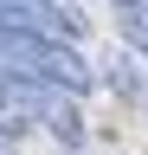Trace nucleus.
Returning <instances> with one entry per match:
<instances>
[{
    "label": "nucleus",
    "instance_id": "obj_1",
    "mask_svg": "<svg viewBox=\"0 0 148 155\" xmlns=\"http://www.w3.org/2000/svg\"><path fill=\"white\" fill-rule=\"evenodd\" d=\"M142 65H135V52H129V58H116V91H129V97H135L142 91V78H135Z\"/></svg>",
    "mask_w": 148,
    "mask_h": 155
}]
</instances>
